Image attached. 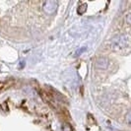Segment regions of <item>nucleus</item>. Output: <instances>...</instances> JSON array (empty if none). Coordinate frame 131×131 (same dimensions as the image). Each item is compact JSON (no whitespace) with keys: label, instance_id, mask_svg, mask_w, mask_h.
Listing matches in <instances>:
<instances>
[{"label":"nucleus","instance_id":"obj_8","mask_svg":"<svg viewBox=\"0 0 131 131\" xmlns=\"http://www.w3.org/2000/svg\"><path fill=\"white\" fill-rule=\"evenodd\" d=\"M5 86H6V84L4 82H0V90L3 89V88H5Z\"/></svg>","mask_w":131,"mask_h":131},{"label":"nucleus","instance_id":"obj_7","mask_svg":"<svg viewBox=\"0 0 131 131\" xmlns=\"http://www.w3.org/2000/svg\"><path fill=\"white\" fill-rule=\"evenodd\" d=\"M125 18H126V24L127 25H130V13H128L126 16H125Z\"/></svg>","mask_w":131,"mask_h":131},{"label":"nucleus","instance_id":"obj_5","mask_svg":"<svg viewBox=\"0 0 131 131\" xmlns=\"http://www.w3.org/2000/svg\"><path fill=\"white\" fill-rule=\"evenodd\" d=\"M86 9H87V4H81L80 6L78 7V9H77V11H78V14L80 15H82V14H84L86 12Z\"/></svg>","mask_w":131,"mask_h":131},{"label":"nucleus","instance_id":"obj_4","mask_svg":"<svg viewBox=\"0 0 131 131\" xmlns=\"http://www.w3.org/2000/svg\"><path fill=\"white\" fill-rule=\"evenodd\" d=\"M96 65L100 69H106L108 66V59L105 57H100L96 61Z\"/></svg>","mask_w":131,"mask_h":131},{"label":"nucleus","instance_id":"obj_1","mask_svg":"<svg viewBox=\"0 0 131 131\" xmlns=\"http://www.w3.org/2000/svg\"><path fill=\"white\" fill-rule=\"evenodd\" d=\"M129 45V38L126 36H120L112 40V48L113 49H121Z\"/></svg>","mask_w":131,"mask_h":131},{"label":"nucleus","instance_id":"obj_2","mask_svg":"<svg viewBox=\"0 0 131 131\" xmlns=\"http://www.w3.org/2000/svg\"><path fill=\"white\" fill-rule=\"evenodd\" d=\"M57 6H58L57 1H55V0H48V1H46L45 4H43V10L46 11V13L51 14L53 12H55Z\"/></svg>","mask_w":131,"mask_h":131},{"label":"nucleus","instance_id":"obj_3","mask_svg":"<svg viewBox=\"0 0 131 131\" xmlns=\"http://www.w3.org/2000/svg\"><path fill=\"white\" fill-rule=\"evenodd\" d=\"M40 96L45 99V101H46V103H48L49 105L55 106V103L56 102H55V100H54V98H53V96L51 94L46 92V91H42V92L40 93Z\"/></svg>","mask_w":131,"mask_h":131},{"label":"nucleus","instance_id":"obj_6","mask_svg":"<svg viewBox=\"0 0 131 131\" xmlns=\"http://www.w3.org/2000/svg\"><path fill=\"white\" fill-rule=\"evenodd\" d=\"M62 131H72V127L70 126V124L68 123H65L62 127Z\"/></svg>","mask_w":131,"mask_h":131}]
</instances>
